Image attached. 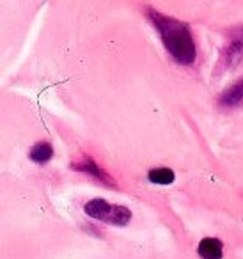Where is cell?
I'll return each mask as SVG.
<instances>
[{
	"instance_id": "6da1fadb",
	"label": "cell",
	"mask_w": 243,
	"mask_h": 259,
	"mask_svg": "<svg viewBox=\"0 0 243 259\" xmlns=\"http://www.w3.org/2000/svg\"><path fill=\"white\" fill-rule=\"evenodd\" d=\"M146 16L153 23L154 29H156L165 50L169 52V55L178 64L190 66L195 62L197 48L195 43H193L192 32H190L186 23L179 22L176 18H171V16L161 15V13L154 11V9H147Z\"/></svg>"
},
{
	"instance_id": "7a4b0ae2",
	"label": "cell",
	"mask_w": 243,
	"mask_h": 259,
	"mask_svg": "<svg viewBox=\"0 0 243 259\" xmlns=\"http://www.w3.org/2000/svg\"><path fill=\"white\" fill-rule=\"evenodd\" d=\"M84 211L100 222L110 224V226H126L132 220V211L126 206L110 204L105 199H93L84 206Z\"/></svg>"
},
{
	"instance_id": "3957f363",
	"label": "cell",
	"mask_w": 243,
	"mask_h": 259,
	"mask_svg": "<svg viewBox=\"0 0 243 259\" xmlns=\"http://www.w3.org/2000/svg\"><path fill=\"white\" fill-rule=\"evenodd\" d=\"M71 167L75 170H78V172L89 174L91 178H94V180L101 181L103 185H108V187H114L115 188V181L112 180V178L108 176V174L105 172V170L101 169V167L98 165V163L94 162L93 158H89V156H82L80 160H75V162L71 163Z\"/></svg>"
},
{
	"instance_id": "277c9868",
	"label": "cell",
	"mask_w": 243,
	"mask_h": 259,
	"mask_svg": "<svg viewBox=\"0 0 243 259\" xmlns=\"http://www.w3.org/2000/svg\"><path fill=\"white\" fill-rule=\"evenodd\" d=\"M243 59V29H236L232 32L231 43L225 47L224 54H222V64L232 66Z\"/></svg>"
},
{
	"instance_id": "5b68a950",
	"label": "cell",
	"mask_w": 243,
	"mask_h": 259,
	"mask_svg": "<svg viewBox=\"0 0 243 259\" xmlns=\"http://www.w3.org/2000/svg\"><path fill=\"white\" fill-rule=\"evenodd\" d=\"M197 252L202 259H222L224 255V245L217 238H204L200 240Z\"/></svg>"
},
{
	"instance_id": "8992f818",
	"label": "cell",
	"mask_w": 243,
	"mask_h": 259,
	"mask_svg": "<svg viewBox=\"0 0 243 259\" xmlns=\"http://www.w3.org/2000/svg\"><path fill=\"white\" fill-rule=\"evenodd\" d=\"M241 103H243V80H238V82H234L231 87H227L220 94V105L231 108V107H238Z\"/></svg>"
},
{
	"instance_id": "52a82bcc",
	"label": "cell",
	"mask_w": 243,
	"mask_h": 259,
	"mask_svg": "<svg viewBox=\"0 0 243 259\" xmlns=\"http://www.w3.org/2000/svg\"><path fill=\"white\" fill-rule=\"evenodd\" d=\"M52 156H54V148L50 146V142H39L29 153V158L34 163H47L50 162Z\"/></svg>"
},
{
	"instance_id": "ba28073f",
	"label": "cell",
	"mask_w": 243,
	"mask_h": 259,
	"mask_svg": "<svg viewBox=\"0 0 243 259\" xmlns=\"http://www.w3.org/2000/svg\"><path fill=\"white\" fill-rule=\"evenodd\" d=\"M147 178H149L151 183L171 185V183H174L176 174L172 169H167V167H158V169H151L149 172H147Z\"/></svg>"
}]
</instances>
